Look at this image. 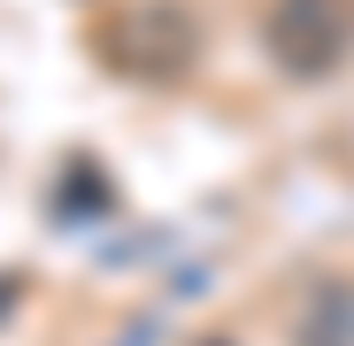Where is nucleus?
<instances>
[{"label":"nucleus","mask_w":354,"mask_h":346,"mask_svg":"<svg viewBox=\"0 0 354 346\" xmlns=\"http://www.w3.org/2000/svg\"><path fill=\"white\" fill-rule=\"evenodd\" d=\"M301 346H354V285L316 293V308H308V323H301Z\"/></svg>","instance_id":"obj_2"},{"label":"nucleus","mask_w":354,"mask_h":346,"mask_svg":"<svg viewBox=\"0 0 354 346\" xmlns=\"http://www.w3.org/2000/svg\"><path fill=\"white\" fill-rule=\"evenodd\" d=\"M270 54L292 77H324L346 54V0H277L270 8Z\"/></svg>","instance_id":"obj_1"}]
</instances>
